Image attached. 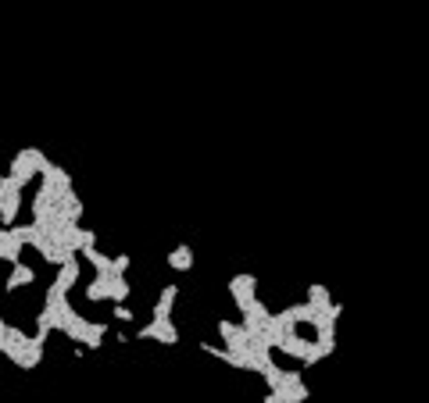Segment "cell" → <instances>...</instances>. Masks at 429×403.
Masks as SVG:
<instances>
[{"instance_id":"obj_1","label":"cell","mask_w":429,"mask_h":403,"mask_svg":"<svg viewBox=\"0 0 429 403\" xmlns=\"http://www.w3.org/2000/svg\"><path fill=\"white\" fill-rule=\"evenodd\" d=\"M43 161H47V154H43V150H36V147L18 150V154H15V161H11V168H8V179H11V182L22 190L25 182H32V179L40 175Z\"/></svg>"},{"instance_id":"obj_2","label":"cell","mask_w":429,"mask_h":403,"mask_svg":"<svg viewBox=\"0 0 429 403\" xmlns=\"http://www.w3.org/2000/svg\"><path fill=\"white\" fill-rule=\"evenodd\" d=\"M75 282H79V257H72V261L58 264V278L50 282V290H47V300H43V304H61V300H65V293L72 290Z\"/></svg>"},{"instance_id":"obj_3","label":"cell","mask_w":429,"mask_h":403,"mask_svg":"<svg viewBox=\"0 0 429 403\" xmlns=\"http://www.w3.org/2000/svg\"><path fill=\"white\" fill-rule=\"evenodd\" d=\"M229 297H233L236 311H247L258 300V278L254 275H233L229 278Z\"/></svg>"},{"instance_id":"obj_4","label":"cell","mask_w":429,"mask_h":403,"mask_svg":"<svg viewBox=\"0 0 429 403\" xmlns=\"http://www.w3.org/2000/svg\"><path fill=\"white\" fill-rule=\"evenodd\" d=\"M272 392L279 396V403H304L308 399V385L301 382L297 371H283V378H279V385Z\"/></svg>"},{"instance_id":"obj_5","label":"cell","mask_w":429,"mask_h":403,"mask_svg":"<svg viewBox=\"0 0 429 403\" xmlns=\"http://www.w3.org/2000/svg\"><path fill=\"white\" fill-rule=\"evenodd\" d=\"M18 207H22V190L11 186L0 193V228H11L15 218H18Z\"/></svg>"},{"instance_id":"obj_6","label":"cell","mask_w":429,"mask_h":403,"mask_svg":"<svg viewBox=\"0 0 429 403\" xmlns=\"http://www.w3.org/2000/svg\"><path fill=\"white\" fill-rule=\"evenodd\" d=\"M136 335H140V339H157V342H165V347H176V342H179V332H176L172 321H150V325H143Z\"/></svg>"},{"instance_id":"obj_7","label":"cell","mask_w":429,"mask_h":403,"mask_svg":"<svg viewBox=\"0 0 429 403\" xmlns=\"http://www.w3.org/2000/svg\"><path fill=\"white\" fill-rule=\"evenodd\" d=\"M176 297H179L176 285H165V290H161V297H157V304H154V321H172Z\"/></svg>"},{"instance_id":"obj_8","label":"cell","mask_w":429,"mask_h":403,"mask_svg":"<svg viewBox=\"0 0 429 403\" xmlns=\"http://www.w3.org/2000/svg\"><path fill=\"white\" fill-rule=\"evenodd\" d=\"M29 282H36V271H32L29 264H22V261H18V264L11 268L8 282H4V290H8V293H15V290H22V285H29Z\"/></svg>"},{"instance_id":"obj_9","label":"cell","mask_w":429,"mask_h":403,"mask_svg":"<svg viewBox=\"0 0 429 403\" xmlns=\"http://www.w3.org/2000/svg\"><path fill=\"white\" fill-rule=\"evenodd\" d=\"M169 268H172V271H190V268H193V250H190L186 243L172 247V254H169Z\"/></svg>"},{"instance_id":"obj_10","label":"cell","mask_w":429,"mask_h":403,"mask_svg":"<svg viewBox=\"0 0 429 403\" xmlns=\"http://www.w3.org/2000/svg\"><path fill=\"white\" fill-rule=\"evenodd\" d=\"M107 300H115V304H126L129 300V282H126V275H107Z\"/></svg>"},{"instance_id":"obj_11","label":"cell","mask_w":429,"mask_h":403,"mask_svg":"<svg viewBox=\"0 0 429 403\" xmlns=\"http://www.w3.org/2000/svg\"><path fill=\"white\" fill-rule=\"evenodd\" d=\"M104 335H107V325H104V321H90V328H86V335H83V347H86V350H97Z\"/></svg>"},{"instance_id":"obj_12","label":"cell","mask_w":429,"mask_h":403,"mask_svg":"<svg viewBox=\"0 0 429 403\" xmlns=\"http://www.w3.org/2000/svg\"><path fill=\"white\" fill-rule=\"evenodd\" d=\"M86 300H90V304H100V300H107V275H97V278L86 285Z\"/></svg>"},{"instance_id":"obj_13","label":"cell","mask_w":429,"mask_h":403,"mask_svg":"<svg viewBox=\"0 0 429 403\" xmlns=\"http://www.w3.org/2000/svg\"><path fill=\"white\" fill-rule=\"evenodd\" d=\"M115 318H119V321H133V307L119 304V307H115Z\"/></svg>"},{"instance_id":"obj_14","label":"cell","mask_w":429,"mask_h":403,"mask_svg":"<svg viewBox=\"0 0 429 403\" xmlns=\"http://www.w3.org/2000/svg\"><path fill=\"white\" fill-rule=\"evenodd\" d=\"M11 240V228H0V254H4V243Z\"/></svg>"},{"instance_id":"obj_15","label":"cell","mask_w":429,"mask_h":403,"mask_svg":"<svg viewBox=\"0 0 429 403\" xmlns=\"http://www.w3.org/2000/svg\"><path fill=\"white\" fill-rule=\"evenodd\" d=\"M265 403H279V396H276L272 389H268V396H265Z\"/></svg>"}]
</instances>
